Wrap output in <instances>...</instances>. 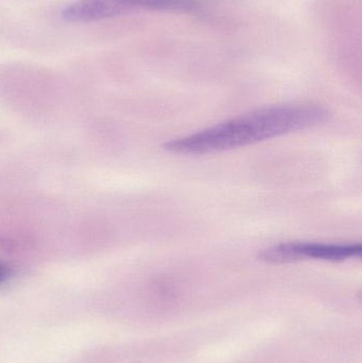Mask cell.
Masks as SVG:
<instances>
[{
	"mask_svg": "<svg viewBox=\"0 0 362 363\" xmlns=\"http://www.w3.org/2000/svg\"><path fill=\"white\" fill-rule=\"evenodd\" d=\"M11 269L9 268L8 264H4L0 262V284L6 281L10 277Z\"/></svg>",
	"mask_w": 362,
	"mask_h": 363,
	"instance_id": "4",
	"label": "cell"
},
{
	"mask_svg": "<svg viewBox=\"0 0 362 363\" xmlns=\"http://www.w3.org/2000/svg\"><path fill=\"white\" fill-rule=\"evenodd\" d=\"M361 243L282 242L259 252V259L269 264H287L301 260L344 262L361 256Z\"/></svg>",
	"mask_w": 362,
	"mask_h": 363,
	"instance_id": "3",
	"label": "cell"
},
{
	"mask_svg": "<svg viewBox=\"0 0 362 363\" xmlns=\"http://www.w3.org/2000/svg\"><path fill=\"white\" fill-rule=\"evenodd\" d=\"M204 4L205 0H77L65 8L63 17L70 23H91L131 11L195 12Z\"/></svg>",
	"mask_w": 362,
	"mask_h": 363,
	"instance_id": "2",
	"label": "cell"
},
{
	"mask_svg": "<svg viewBox=\"0 0 362 363\" xmlns=\"http://www.w3.org/2000/svg\"><path fill=\"white\" fill-rule=\"evenodd\" d=\"M329 115L327 108L314 104L267 106L191 135L174 138L166 143L164 149L176 155L223 152L310 129L324 123Z\"/></svg>",
	"mask_w": 362,
	"mask_h": 363,
	"instance_id": "1",
	"label": "cell"
}]
</instances>
